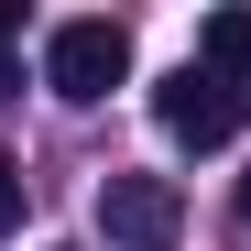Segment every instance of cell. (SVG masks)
Here are the masks:
<instances>
[{
  "instance_id": "cell-3",
  "label": "cell",
  "mask_w": 251,
  "mask_h": 251,
  "mask_svg": "<svg viewBox=\"0 0 251 251\" xmlns=\"http://www.w3.org/2000/svg\"><path fill=\"white\" fill-rule=\"evenodd\" d=\"M99 219H109V240L164 251V240L186 229V197H175V175H109L99 186Z\"/></svg>"
},
{
  "instance_id": "cell-1",
  "label": "cell",
  "mask_w": 251,
  "mask_h": 251,
  "mask_svg": "<svg viewBox=\"0 0 251 251\" xmlns=\"http://www.w3.org/2000/svg\"><path fill=\"white\" fill-rule=\"evenodd\" d=\"M120 76H131V33H120V22L88 11V22H55V33H44V88H55L66 109H99Z\"/></svg>"
},
{
  "instance_id": "cell-4",
  "label": "cell",
  "mask_w": 251,
  "mask_h": 251,
  "mask_svg": "<svg viewBox=\"0 0 251 251\" xmlns=\"http://www.w3.org/2000/svg\"><path fill=\"white\" fill-rule=\"evenodd\" d=\"M197 66L229 76V88H251V11H207L197 22Z\"/></svg>"
},
{
  "instance_id": "cell-7",
  "label": "cell",
  "mask_w": 251,
  "mask_h": 251,
  "mask_svg": "<svg viewBox=\"0 0 251 251\" xmlns=\"http://www.w3.org/2000/svg\"><path fill=\"white\" fill-rule=\"evenodd\" d=\"M240 229H251V175H240Z\"/></svg>"
},
{
  "instance_id": "cell-2",
  "label": "cell",
  "mask_w": 251,
  "mask_h": 251,
  "mask_svg": "<svg viewBox=\"0 0 251 251\" xmlns=\"http://www.w3.org/2000/svg\"><path fill=\"white\" fill-rule=\"evenodd\" d=\"M240 109H251V99L229 88V76H207V66H175V76L153 88V120H164L186 153H219V142L240 131Z\"/></svg>"
},
{
  "instance_id": "cell-6",
  "label": "cell",
  "mask_w": 251,
  "mask_h": 251,
  "mask_svg": "<svg viewBox=\"0 0 251 251\" xmlns=\"http://www.w3.org/2000/svg\"><path fill=\"white\" fill-rule=\"evenodd\" d=\"M22 229V153H0V240Z\"/></svg>"
},
{
  "instance_id": "cell-5",
  "label": "cell",
  "mask_w": 251,
  "mask_h": 251,
  "mask_svg": "<svg viewBox=\"0 0 251 251\" xmlns=\"http://www.w3.org/2000/svg\"><path fill=\"white\" fill-rule=\"evenodd\" d=\"M11 44H22V11H11V0H0V99L22 88V55H11Z\"/></svg>"
}]
</instances>
